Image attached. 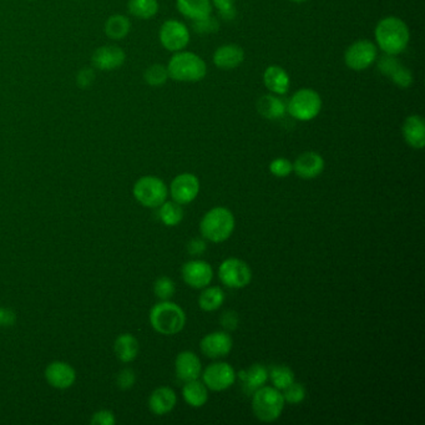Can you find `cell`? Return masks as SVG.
<instances>
[{"mask_svg":"<svg viewBox=\"0 0 425 425\" xmlns=\"http://www.w3.org/2000/svg\"><path fill=\"white\" fill-rule=\"evenodd\" d=\"M160 42L170 51H180L190 42V33L179 20H168L160 29Z\"/></svg>","mask_w":425,"mask_h":425,"instance_id":"cell-11","label":"cell"},{"mask_svg":"<svg viewBox=\"0 0 425 425\" xmlns=\"http://www.w3.org/2000/svg\"><path fill=\"white\" fill-rule=\"evenodd\" d=\"M268 377L275 390H283L294 382V373L287 365H273L268 371Z\"/></svg>","mask_w":425,"mask_h":425,"instance_id":"cell-32","label":"cell"},{"mask_svg":"<svg viewBox=\"0 0 425 425\" xmlns=\"http://www.w3.org/2000/svg\"><path fill=\"white\" fill-rule=\"evenodd\" d=\"M240 378L250 390H256L264 387L267 382L268 371L262 364H253L248 368V371H241Z\"/></svg>","mask_w":425,"mask_h":425,"instance_id":"cell-28","label":"cell"},{"mask_svg":"<svg viewBox=\"0 0 425 425\" xmlns=\"http://www.w3.org/2000/svg\"><path fill=\"white\" fill-rule=\"evenodd\" d=\"M206 243H205L204 241L201 240V239H193V240L190 241L189 242V245H187V251L192 256H195V255H202L205 251H206Z\"/></svg>","mask_w":425,"mask_h":425,"instance_id":"cell-44","label":"cell"},{"mask_svg":"<svg viewBox=\"0 0 425 425\" xmlns=\"http://www.w3.org/2000/svg\"><path fill=\"white\" fill-rule=\"evenodd\" d=\"M284 408L283 395L275 387H261L252 396L255 417L264 423H272L281 417Z\"/></svg>","mask_w":425,"mask_h":425,"instance_id":"cell-5","label":"cell"},{"mask_svg":"<svg viewBox=\"0 0 425 425\" xmlns=\"http://www.w3.org/2000/svg\"><path fill=\"white\" fill-rule=\"evenodd\" d=\"M168 78V67L159 65V64L150 66V67L145 72V80H146V83L151 85V86H160V85L165 84Z\"/></svg>","mask_w":425,"mask_h":425,"instance_id":"cell-35","label":"cell"},{"mask_svg":"<svg viewBox=\"0 0 425 425\" xmlns=\"http://www.w3.org/2000/svg\"><path fill=\"white\" fill-rule=\"evenodd\" d=\"M94 78H95V75H94V72L90 69L81 70V72H79L78 75L79 86H81V88L89 86L94 81Z\"/></svg>","mask_w":425,"mask_h":425,"instance_id":"cell-45","label":"cell"},{"mask_svg":"<svg viewBox=\"0 0 425 425\" xmlns=\"http://www.w3.org/2000/svg\"><path fill=\"white\" fill-rule=\"evenodd\" d=\"M376 39L379 48L385 54L398 55L407 48L409 42V29L399 18L388 17L378 23L376 28Z\"/></svg>","mask_w":425,"mask_h":425,"instance_id":"cell-1","label":"cell"},{"mask_svg":"<svg viewBox=\"0 0 425 425\" xmlns=\"http://www.w3.org/2000/svg\"><path fill=\"white\" fill-rule=\"evenodd\" d=\"M216 8L220 10V14L222 18L232 20L236 15L234 12V0H212Z\"/></svg>","mask_w":425,"mask_h":425,"instance_id":"cell-40","label":"cell"},{"mask_svg":"<svg viewBox=\"0 0 425 425\" xmlns=\"http://www.w3.org/2000/svg\"><path fill=\"white\" fill-rule=\"evenodd\" d=\"M175 283L168 275H162L157 278L154 284V292L159 300H168L175 294Z\"/></svg>","mask_w":425,"mask_h":425,"instance_id":"cell-34","label":"cell"},{"mask_svg":"<svg viewBox=\"0 0 425 425\" xmlns=\"http://www.w3.org/2000/svg\"><path fill=\"white\" fill-rule=\"evenodd\" d=\"M45 378L53 388L67 390L75 383L77 373L72 365L65 362H53L47 367Z\"/></svg>","mask_w":425,"mask_h":425,"instance_id":"cell-15","label":"cell"},{"mask_svg":"<svg viewBox=\"0 0 425 425\" xmlns=\"http://www.w3.org/2000/svg\"><path fill=\"white\" fill-rule=\"evenodd\" d=\"M135 382H136V374L130 368L122 369L116 378V384L121 390H131L135 385Z\"/></svg>","mask_w":425,"mask_h":425,"instance_id":"cell-38","label":"cell"},{"mask_svg":"<svg viewBox=\"0 0 425 425\" xmlns=\"http://www.w3.org/2000/svg\"><path fill=\"white\" fill-rule=\"evenodd\" d=\"M176 6L182 15L193 22L210 17L212 12L210 0H177Z\"/></svg>","mask_w":425,"mask_h":425,"instance_id":"cell-24","label":"cell"},{"mask_svg":"<svg viewBox=\"0 0 425 425\" xmlns=\"http://www.w3.org/2000/svg\"><path fill=\"white\" fill-rule=\"evenodd\" d=\"M377 58V47L369 40H358L353 42L346 51L344 61L348 67L360 72L374 63Z\"/></svg>","mask_w":425,"mask_h":425,"instance_id":"cell-9","label":"cell"},{"mask_svg":"<svg viewBox=\"0 0 425 425\" xmlns=\"http://www.w3.org/2000/svg\"><path fill=\"white\" fill-rule=\"evenodd\" d=\"M243 59H245L243 49L234 44L223 45L221 48L217 49L214 54L215 65L218 66L220 69H226V70L234 69L241 65Z\"/></svg>","mask_w":425,"mask_h":425,"instance_id":"cell-22","label":"cell"},{"mask_svg":"<svg viewBox=\"0 0 425 425\" xmlns=\"http://www.w3.org/2000/svg\"><path fill=\"white\" fill-rule=\"evenodd\" d=\"M225 302V292L220 287H209L198 297V305L205 312L218 310Z\"/></svg>","mask_w":425,"mask_h":425,"instance_id":"cell-29","label":"cell"},{"mask_svg":"<svg viewBox=\"0 0 425 425\" xmlns=\"http://www.w3.org/2000/svg\"><path fill=\"white\" fill-rule=\"evenodd\" d=\"M182 395L186 403L193 408L204 407L209 399L207 387L198 379L186 382L182 388Z\"/></svg>","mask_w":425,"mask_h":425,"instance_id":"cell-26","label":"cell"},{"mask_svg":"<svg viewBox=\"0 0 425 425\" xmlns=\"http://www.w3.org/2000/svg\"><path fill=\"white\" fill-rule=\"evenodd\" d=\"M218 277L225 286L240 289L250 284L252 271L245 261L239 258H227L218 268Z\"/></svg>","mask_w":425,"mask_h":425,"instance_id":"cell-8","label":"cell"},{"mask_svg":"<svg viewBox=\"0 0 425 425\" xmlns=\"http://www.w3.org/2000/svg\"><path fill=\"white\" fill-rule=\"evenodd\" d=\"M127 8L136 18L150 19L159 12V3L157 0H129Z\"/></svg>","mask_w":425,"mask_h":425,"instance_id":"cell-33","label":"cell"},{"mask_svg":"<svg viewBox=\"0 0 425 425\" xmlns=\"http://www.w3.org/2000/svg\"><path fill=\"white\" fill-rule=\"evenodd\" d=\"M175 368L179 379L185 383L198 379L202 371L201 362L198 360V355L190 351H184L177 355L175 362Z\"/></svg>","mask_w":425,"mask_h":425,"instance_id":"cell-18","label":"cell"},{"mask_svg":"<svg viewBox=\"0 0 425 425\" xmlns=\"http://www.w3.org/2000/svg\"><path fill=\"white\" fill-rule=\"evenodd\" d=\"M159 217H160V220L165 226L174 227L184 220V210H182L181 205L175 202V201H170V202L165 201L160 206Z\"/></svg>","mask_w":425,"mask_h":425,"instance_id":"cell-30","label":"cell"},{"mask_svg":"<svg viewBox=\"0 0 425 425\" xmlns=\"http://www.w3.org/2000/svg\"><path fill=\"white\" fill-rule=\"evenodd\" d=\"M234 230V217L225 207H215L202 217L200 231L206 240L221 243L230 239Z\"/></svg>","mask_w":425,"mask_h":425,"instance_id":"cell-3","label":"cell"},{"mask_svg":"<svg viewBox=\"0 0 425 425\" xmlns=\"http://www.w3.org/2000/svg\"><path fill=\"white\" fill-rule=\"evenodd\" d=\"M270 171L275 177H287L294 171V163L283 157L275 159L271 162Z\"/></svg>","mask_w":425,"mask_h":425,"instance_id":"cell-37","label":"cell"},{"mask_svg":"<svg viewBox=\"0 0 425 425\" xmlns=\"http://www.w3.org/2000/svg\"><path fill=\"white\" fill-rule=\"evenodd\" d=\"M323 157L313 151H308L298 156L294 163V173L303 180L316 179L323 173Z\"/></svg>","mask_w":425,"mask_h":425,"instance_id":"cell-16","label":"cell"},{"mask_svg":"<svg viewBox=\"0 0 425 425\" xmlns=\"http://www.w3.org/2000/svg\"><path fill=\"white\" fill-rule=\"evenodd\" d=\"M131 28L130 20L124 15H114L108 19L105 24V33L111 39H122L125 38Z\"/></svg>","mask_w":425,"mask_h":425,"instance_id":"cell-31","label":"cell"},{"mask_svg":"<svg viewBox=\"0 0 425 425\" xmlns=\"http://www.w3.org/2000/svg\"><path fill=\"white\" fill-rule=\"evenodd\" d=\"M204 383L209 390L222 392L234 385L236 380V371L234 367L228 363H214L210 364L202 373Z\"/></svg>","mask_w":425,"mask_h":425,"instance_id":"cell-10","label":"cell"},{"mask_svg":"<svg viewBox=\"0 0 425 425\" xmlns=\"http://www.w3.org/2000/svg\"><path fill=\"white\" fill-rule=\"evenodd\" d=\"M221 324L227 328V330H236L237 328V324H239V319H237V314L234 312H225L222 314Z\"/></svg>","mask_w":425,"mask_h":425,"instance_id":"cell-43","label":"cell"},{"mask_svg":"<svg viewBox=\"0 0 425 425\" xmlns=\"http://www.w3.org/2000/svg\"><path fill=\"white\" fill-rule=\"evenodd\" d=\"M125 61L124 50L118 47H102L93 54V63L99 70L109 72L118 69Z\"/></svg>","mask_w":425,"mask_h":425,"instance_id":"cell-19","label":"cell"},{"mask_svg":"<svg viewBox=\"0 0 425 425\" xmlns=\"http://www.w3.org/2000/svg\"><path fill=\"white\" fill-rule=\"evenodd\" d=\"M206 70L205 61L198 55L189 51L176 53L168 66V77L182 83L200 81L206 77Z\"/></svg>","mask_w":425,"mask_h":425,"instance_id":"cell-4","label":"cell"},{"mask_svg":"<svg viewBox=\"0 0 425 425\" xmlns=\"http://www.w3.org/2000/svg\"><path fill=\"white\" fill-rule=\"evenodd\" d=\"M403 136L408 145L422 150L425 146L424 119L418 115L409 116L403 125Z\"/></svg>","mask_w":425,"mask_h":425,"instance_id":"cell-20","label":"cell"},{"mask_svg":"<svg viewBox=\"0 0 425 425\" xmlns=\"http://www.w3.org/2000/svg\"><path fill=\"white\" fill-rule=\"evenodd\" d=\"M234 341L227 332H212L205 335L200 343L202 353L210 358H222L231 352Z\"/></svg>","mask_w":425,"mask_h":425,"instance_id":"cell-14","label":"cell"},{"mask_svg":"<svg viewBox=\"0 0 425 425\" xmlns=\"http://www.w3.org/2000/svg\"><path fill=\"white\" fill-rule=\"evenodd\" d=\"M264 83L268 90L282 95L286 94L289 89V77L281 66H270L266 69L264 74Z\"/></svg>","mask_w":425,"mask_h":425,"instance_id":"cell-23","label":"cell"},{"mask_svg":"<svg viewBox=\"0 0 425 425\" xmlns=\"http://www.w3.org/2000/svg\"><path fill=\"white\" fill-rule=\"evenodd\" d=\"M177 403L176 393L168 387H160L151 393L149 407L155 415L168 414L174 409Z\"/></svg>","mask_w":425,"mask_h":425,"instance_id":"cell-21","label":"cell"},{"mask_svg":"<svg viewBox=\"0 0 425 425\" xmlns=\"http://www.w3.org/2000/svg\"><path fill=\"white\" fill-rule=\"evenodd\" d=\"M195 31L201 34H209V33H215L218 29V23L216 19L212 17H207V18L200 19V20H195V24H193Z\"/></svg>","mask_w":425,"mask_h":425,"instance_id":"cell-39","label":"cell"},{"mask_svg":"<svg viewBox=\"0 0 425 425\" xmlns=\"http://www.w3.org/2000/svg\"><path fill=\"white\" fill-rule=\"evenodd\" d=\"M283 399L289 404H300L305 401V390L303 384L294 383L288 385L286 390H283Z\"/></svg>","mask_w":425,"mask_h":425,"instance_id":"cell-36","label":"cell"},{"mask_svg":"<svg viewBox=\"0 0 425 425\" xmlns=\"http://www.w3.org/2000/svg\"><path fill=\"white\" fill-rule=\"evenodd\" d=\"M116 423L115 415L110 410H100L97 413L94 414L91 424L94 425H114Z\"/></svg>","mask_w":425,"mask_h":425,"instance_id":"cell-41","label":"cell"},{"mask_svg":"<svg viewBox=\"0 0 425 425\" xmlns=\"http://www.w3.org/2000/svg\"><path fill=\"white\" fill-rule=\"evenodd\" d=\"M132 192L138 202L149 209L160 207L168 198V187L161 179L155 176L138 179Z\"/></svg>","mask_w":425,"mask_h":425,"instance_id":"cell-6","label":"cell"},{"mask_svg":"<svg viewBox=\"0 0 425 425\" xmlns=\"http://www.w3.org/2000/svg\"><path fill=\"white\" fill-rule=\"evenodd\" d=\"M289 1H294V3H303V1H307V0H289Z\"/></svg>","mask_w":425,"mask_h":425,"instance_id":"cell-46","label":"cell"},{"mask_svg":"<svg viewBox=\"0 0 425 425\" xmlns=\"http://www.w3.org/2000/svg\"><path fill=\"white\" fill-rule=\"evenodd\" d=\"M150 323L152 328L161 335H177L185 327V312L176 303L162 300L152 307Z\"/></svg>","mask_w":425,"mask_h":425,"instance_id":"cell-2","label":"cell"},{"mask_svg":"<svg viewBox=\"0 0 425 425\" xmlns=\"http://www.w3.org/2000/svg\"><path fill=\"white\" fill-rule=\"evenodd\" d=\"M181 273L186 284L195 289L207 287L214 278V270L211 264L200 259L186 262L182 266Z\"/></svg>","mask_w":425,"mask_h":425,"instance_id":"cell-12","label":"cell"},{"mask_svg":"<svg viewBox=\"0 0 425 425\" xmlns=\"http://www.w3.org/2000/svg\"><path fill=\"white\" fill-rule=\"evenodd\" d=\"M378 67L382 74L390 77L393 83L401 88H408L413 81V75L410 70L401 65V61L395 59L394 55L387 54V56H383L379 61Z\"/></svg>","mask_w":425,"mask_h":425,"instance_id":"cell-17","label":"cell"},{"mask_svg":"<svg viewBox=\"0 0 425 425\" xmlns=\"http://www.w3.org/2000/svg\"><path fill=\"white\" fill-rule=\"evenodd\" d=\"M138 351H140L138 341L130 333L120 335L115 341L116 357L124 363H130L132 360H136Z\"/></svg>","mask_w":425,"mask_h":425,"instance_id":"cell-25","label":"cell"},{"mask_svg":"<svg viewBox=\"0 0 425 425\" xmlns=\"http://www.w3.org/2000/svg\"><path fill=\"white\" fill-rule=\"evenodd\" d=\"M15 321H17V316L12 310L6 308V307H0V327H4V328L12 327L15 323Z\"/></svg>","mask_w":425,"mask_h":425,"instance_id":"cell-42","label":"cell"},{"mask_svg":"<svg viewBox=\"0 0 425 425\" xmlns=\"http://www.w3.org/2000/svg\"><path fill=\"white\" fill-rule=\"evenodd\" d=\"M257 110L266 119H281L286 113V106L281 99L273 95H264L258 100Z\"/></svg>","mask_w":425,"mask_h":425,"instance_id":"cell-27","label":"cell"},{"mask_svg":"<svg viewBox=\"0 0 425 425\" xmlns=\"http://www.w3.org/2000/svg\"><path fill=\"white\" fill-rule=\"evenodd\" d=\"M322 108L321 96L312 89H300L297 91L288 102V113L294 119L300 121H310L314 119Z\"/></svg>","mask_w":425,"mask_h":425,"instance_id":"cell-7","label":"cell"},{"mask_svg":"<svg viewBox=\"0 0 425 425\" xmlns=\"http://www.w3.org/2000/svg\"><path fill=\"white\" fill-rule=\"evenodd\" d=\"M171 198L175 202L187 205L198 198L200 191V181L193 174H181L171 182Z\"/></svg>","mask_w":425,"mask_h":425,"instance_id":"cell-13","label":"cell"}]
</instances>
